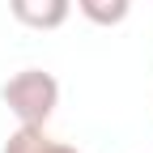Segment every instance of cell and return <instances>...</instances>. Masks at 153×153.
<instances>
[{
  "instance_id": "obj_2",
  "label": "cell",
  "mask_w": 153,
  "mask_h": 153,
  "mask_svg": "<svg viewBox=\"0 0 153 153\" xmlns=\"http://www.w3.org/2000/svg\"><path fill=\"white\" fill-rule=\"evenodd\" d=\"M9 13L30 30H60L72 13V0H9Z\"/></svg>"
},
{
  "instance_id": "obj_3",
  "label": "cell",
  "mask_w": 153,
  "mask_h": 153,
  "mask_svg": "<svg viewBox=\"0 0 153 153\" xmlns=\"http://www.w3.org/2000/svg\"><path fill=\"white\" fill-rule=\"evenodd\" d=\"M0 153H81V149H72L64 140H51L43 128H34V123H17V132L4 140V149Z\"/></svg>"
},
{
  "instance_id": "obj_4",
  "label": "cell",
  "mask_w": 153,
  "mask_h": 153,
  "mask_svg": "<svg viewBox=\"0 0 153 153\" xmlns=\"http://www.w3.org/2000/svg\"><path fill=\"white\" fill-rule=\"evenodd\" d=\"M76 9L94 26H119V22H128L132 0H76Z\"/></svg>"
},
{
  "instance_id": "obj_1",
  "label": "cell",
  "mask_w": 153,
  "mask_h": 153,
  "mask_svg": "<svg viewBox=\"0 0 153 153\" xmlns=\"http://www.w3.org/2000/svg\"><path fill=\"white\" fill-rule=\"evenodd\" d=\"M0 98L4 106L17 115V123H34V128H47V119L60 106V81L43 68H22L13 72L4 85H0Z\"/></svg>"
}]
</instances>
